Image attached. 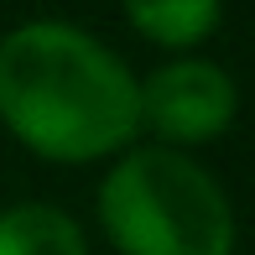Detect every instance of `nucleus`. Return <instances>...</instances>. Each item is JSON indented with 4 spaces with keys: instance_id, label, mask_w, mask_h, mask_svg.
<instances>
[{
    "instance_id": "obj_2",
    "label": "nucleus",
    "mask_w": 255,
    "mask_h": 255,
    "mask_svg": "<svg viewBox=\"0 0 255 255\" xmlns=\"http://www.w3.org/2000/svg\"><path fill=\"white\" fill-rule=\"evenodd\" d=\"M99 224L120 255H235L219 177L172 146H135L99 188Z\"/></svg>"
},
{
    "instance_id": "obj_1",
    "label": "nucleus",
    "mask_w": 255,
    "mask_h": 255,
    "mask_svg": "<svg viewBox=\"0 0 255 255\" xmlns=\"http://www.w3.org/2000/svg\"><path fill=\"white\" fill-rule=\"evenodd\" d=\"M0 120L47 161L115 156L141 130V84L73 21H21L0 37Z\"/></svg>"
},
{
    "instance_id": "obj_4",
    "label": "nucleus",
    "mask_w": 255,
    "mask_h": 255,
    "mask_svg": "<svg viewBox=\"0 0 255 255\" xmlns=\"http://www.w3.org/2000/svg\"><path fill=\"white\" fill-rule=\"evenodd\" d=\"M0 255H89V240L52 203H10L0 214Z\"/></svg>"
},
{
    "instance_id": "obj_5",
    "label": "nucleus",
    "mask_w": 255,
    "mask_h": 255,
    "mask_svg": "<svg viewBox=\"0 0 255 255\" xmlns=\"http://www.w3.org/2000/svg\"><path fill=\"white\" fill-rule=\"evenodd\" d=\"M224 0H125V16L141 37L161 47H193L219 26Z\"/></svg>"
},
{
    "instance_id": "obj_3",
    "label": "nucleus",
    "mask_w": 255,
    "mask_h": 255,
    "mask_svg": "<svg viewBox=\"0 0 255 255\" xmlns=\"http://www.w3.org/2000/svg\"><path fill=\"white\" fill-rule=\"evenodd\" d=\"M235 78L208 57H177V63H161L151 78H141V125H151L172 151L224 135L235 125Z\"/></svg>"
}]
</instances>
